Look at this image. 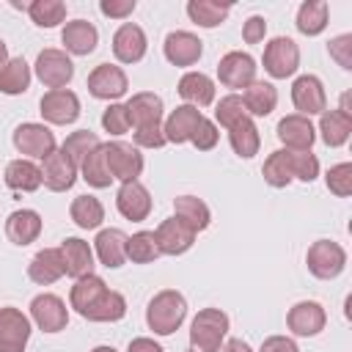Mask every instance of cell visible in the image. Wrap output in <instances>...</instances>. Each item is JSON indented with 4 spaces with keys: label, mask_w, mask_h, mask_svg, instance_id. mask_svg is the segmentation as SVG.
Masks as SVG:
<instances>
[{
    "label": "cell",
    "mask_w": 352,
    "mask_h": 352,
    "mask_svg": "<svg viewBox=\"0 0 352 352\" xmlns=\"http://www.w3.org/2000/svg\"><path fill=\"white\" fill-rule=\"evenodd\" d=\"M258 352H300V349H297V344H294L292 338H286V336H270V338H264V344H261Z\"/></svg>",
    "instance_id": "52"
},
{
    "label": "cell",
    "mask_w": 352,
    "mask_h": 352,
    "mask_svg": "<svg viewBox=\"0 0 352 352\" xmlns=\"http://www.w3.org/2000/svg\"><path fill=\"white\" fill-rule=\"evenodd\" d=\"M14 146L25 157L44 160L50 151H55V135L44 124H19L14 129Z\"/></svg>",
    "instance_id": "11"
},
{
    "label": "cell",
    "mask_w": 352,
    "mask_h": 352,
    "mask_svg": "<svg viewBox=\"0 0 352 352\" xmlns=\"http://www.w3.org/2000/svg\"><path fill=\"white\" fill-rule=\"evenodd\" d=\"M28 275H30V280L38 283V286H50V283H55L60 275H66V264H63L60 248H44V250H38V253L30 258V264H28Z\"/></svg>",
    "instance_id": "23"
},
{
    "label": "cell",
    "mask_w": 352,
    "mask_h": 352,
    "mask_svg": "<svg viewBox=\"0 0 352 352\" xmlns=\"http://www.w3.org/2000/svg\"><path fill=\"white\" fill-rule=\"evenodd\" d=\"M305 264L311 270L314 278L319 280H333L344 272L346 267V253L338 242L333 239H316L311 248H308V256H305Z\"/></svg>",
    "instance_id": "4"
},
{
    "label": "cell",
    "mask_w": 352,
    "mask_h": 352,
    "mask_svg": "<svg viewBox=\"0 0 352 352\" xmlns=\"http://www.w3.org/2000/svg\"><path fill=\"white\" fill-rule=\"evenodd\" d=\"M157 256H162V253H160L154 231H138V234L126 236V258H132L135 264H148Z\"/></svg>",
    "instance_id": "40"
},
{
    "label": "cell",
    "mask_w": 352,
    "mask_h": 352,
    "mask_svg": "<svg viewBox=\"0 0 352 352\" xmlns=\"http://www.w3.org/2000/svg\"><path fill=\"white\" fill-rule=\"evenodd\" d=\"M28 14L38 28H55L66 19V3H60V0H33Z\"/></svg>",
    "instance_id": "41"
},
{
    "label": "cell",
    "mask_w": 352,
    "mask_h": 352,
    "mask_svg": "<svg viewBox=\"0 0 352 352\" xmlns=\"http://www.w3.org/2000/svg\"><path fill=\"white\" fill-rule=\"evenodd\" d=\"M77 179V165L66 157L63 148H55L50 151L44 160H41V184L50 187L52 192H66L72 190Z\"/></svg>",
    "instance_id": "9"
},
{
    "label": "cell",
    "mask_w": 352,
    "mask_h": 352,
    "mask_svg": "<svg viewBox=\"0 0 352 352\" xmlns=\"http://www.w3.org/2000/svg\"><path fill=\"white\" fill-rule=\"evenodd\" d=\"M126 88H129L126 74L113 63H99L88 74V91L96 99H118L126 94Z\"/></svg>",
    "instance_id": "16"
},
{
    "label": "cell",
    "mask_w": 352,
    "mask_h": 352,
    "mask_svg": "<svg viewBox=\"0 0 352 352\" xmlns=\"http://www.w3.org/2000/svg\"><path fill=\"white\" fill-rule=\"evenodd\" d=\"M217 77L226 88H248L256 80V60L248 52H228L217 63Z\"/></svg>",
    "instance_id": "13"
},
{
    "label": "cell",
    "mask_w": 352,
    "mask_h": 352,
    "mask_svg": "<svg viewBox=\"0 0 352 352\" xmlns=\"http://www.w3.org/2000/svg\"><path fill=\"white\" fill-rule=\"evenodd\" d=\"M261 173H264V182H267L270 187H278V190L286 187V184L294 179V176H292V168H289V160H286V148L272 151V154L267 157Z\"/></svg>",
    "instance_id": "43"
},
{
    "label": "cell",
    "mask_w": 352,
    "mask_h": 352,
    "mask_svg": "<svg viewBox=\"0 0 352 352\" xmlns=\"http://www.w3.org/2000/svg\"><path fill=\"white\" fill-rule=\"evenodd\" d=\"M63 253V264H66V275L80 280L85 275H94V250L88 248V242H82L80 236H69L60 245Z\"/></svg>",
    "instance_id": "26"
},
{
    "label": "cell",
    "mask_w": 352,
    "mask_h": 352,
    "mask_svg": "<svg viewBox=\"0 0 352 352\" xmlns=\"http://www.w3.org/2000/svg\"><path fill=\"white\" fill-rule=\"evenodd\" d=\"M99 146V138L91 132V129H80V132H72L66 140H63V151H66V157L77 165V170H80V162L94 151Z\"/></svg>",
    "instance_id": "42"
},
{
    "label": "cell",
    "mask_w": 352,
    "mask_h": 352,
    "mask_svg": "<svg viewBox=\"0 0 352 352\" xmlns=\"http://www.w3.org/2000/svg\"><path fill=\"white\" fill-rule=\"evenodd\" d=\"M69 214H72V220L80 226V228H99V223L104 220V209H102V204H99V198H94V195H77L74 201H72V209H69Z\"/></svg>",
    "instance_id": "39"
},
{
    "label": "cell",
    "mask_w": 352,
    "mask_h": 352,
    "mask_svg": "<svg viewBox=\"0 0 352 352\" xmlns=\"http://www.w3.org/2000/svg\"><path fill=\"white\" fill-rule=\"evenodd\" d=\"M154 236H157L160 253H165V256H182V253H187V250L192 248V242H195V231H190V228H187L182 220H176V217L162 220L160 228L154 231Z\"/></svg>",
    "instance_id": "19"
},
{
    "label": "cell",
    "mask_w": 352,
    "mask_h": 352,
    "mask_svg": "<svg viewBox=\"0 0 352 352\" xmlns=\"http://www.w3.org/2000/svg\"><path fill=\"white\" fill-rule=\"evenodd\" d=\"M248 116V110H245V102H242V96H236V94H228V96H223L220 99V104H217V110H214V121L220 124V126H231V124H236L239 118H245Z\"/></svg>",
    "instance_id": "45"
},
{
    "label": "cell",
    "mask_w": 352,
    "mask_h": 352,
    "mask_svg": "<svg viewBox=\"0 0 352 352\" xmlns=\"http://www.w3.org/2000/svg\"><path fill=\"white\" fill-rule=\"evenodd\" d=\"M28 85H30V66L25 63V58H11L0 69V94L16 96V94H25Z\"/></svg>",
    "instance_id": "36"
},
{
    "label": "cell",
    "mask_w": 352,
    "mask_h": 352,
    "mask_svg": "<svg viewBox=\"0 0 352 352\" xmlns=\"http://www.w3.org/2000/svg\"><path fill=\"white\" fill-rule=\"evenodd\" d=\"M264 33H267L264 16H250V19L245 22V28H242V38H245L248 44H258V41L264 38Z\"/></svg>",
    "instance_id": "51"
},
{
    "label": "cell",
    "mask_w": 352,
    "mask_h": 352,
    "mask_svg": "<svg viewBox=\"0 0 352 352\" xmlns=\"http://www.w3.org/2000/svg\"><path fill=\"white\" fill-rule=\"evenodd\" d=\"M116 206H118V212L126 220L140 223L151 212V195H148V190L140 182H124L121 190H118V195H116Z\"/></svg>",
    "instance_id": "21"
},
{
    "label": "cell",
    "mask_w": 352,
    "mask_h": 352,
    "mask_svg": "<svg viewBox=\"0 0 352 352\" xmlns=\"http://www.w3.org/2000/svg\"><path fill=\"white\" fill-rule=\"evenodd\" d=\"M38 234H41V214L38 212H33V209H16V212L8 214V220H6V236L14 245L25 248V245L36 242Z\"/></svg>",
    "instance_id": "25"
},
{
    "label": "cell",
    "mask_w": 352,
    "mask_h": 352,
    "mask_svg": "<svg viewBox=\"0 0 352 352\" xmlns=\"http://www.w3.org/2000/svg\"><path fill=\"white\" fill-rule=\"evenodd\" d=\"M104 160H107L110 176L118 182H138V176L143 173V154L132 143H124V140L104 143Z\"/></svg>",
    "instance_id": "5"
},
{
    "label": "cell",
    "mask_w": 352,
    "mask_h": 352,
    "mask_svg": "<svg viewBox=\"0 0 352 352\" xmlns=\"http://www.w3.org/2000/svg\"><path fill=\"white\" fill-rule=\"evenodd\" d=\"M278 140L289 148V151H311L314 140H316V129L305 116H286L278 124Z\"/></svg>",
    "instance_id": "18"
},
{
    "label": "cell",
    "mask_w": 352,
    "mask_h": 352,
    "mask_svg": "<svg viewBox=\"0 0 352 352\" xmlns=\"http://www.w3.org/2000/svg\"><path fill=\"white\" fill-rule=\"evenodd\" d=\"M242 102H245V110L248 116H270L278 104V91L272 82H264V80H253L245 94H242Z\"/></svg>",
    "instance_id": "32"
},
{
    "label": "cell",
    "mask_w": 352,
    "mask_h": 352,
    "mask_svg": "<svg viewBox=\"0 0 352 352\" xmlns=\"http://www.w3.org/2000/svg\"><path fill=\"white\" fill-rule=\"evenodd\" d=\"M327 52H330V58L341 66V69H352V36L349 33H341V36H336L330 44H327Z\"/></svg>",
    "instance_id": "48"
},
{
    "label": "cell",
    "mask_w": 352,
    "mask_h": 352,
    "mask_svg": "<svg viewBox=\"0 0 352 352\" xmlns=\"http://www.w3.org/2000/svg\"><path fill=\"white\" fill-rule=\"evenodd\" d=\"M201 118H204L201 110L192 107V104L176 107V110L165 118V124H162L165 140H168V143H187V140H192V132H195V126L201 124Z\"/></svg>",
    "instance_id": "24"
},
{
    "label": "cell",
    "mask_w": 352,
    "mask_h": 352,
    "mask_svg": "<svg viewBox=\"0 0 352 352\" xmlns=\"http://www.w3.org/2000/svg\"><path fill=\"white\" fill-rule=\"evenodd\" d=\"M30 319L19 308H0V352H25Z\"/></svg>",
    "instance_id": "10"
},
{
    "label": "cell",
    "mask_w": 352,
    "mask_h": 352,
    "mask_svg": "<svg viewBox=\"0 0 352 352\" xmlns=\"http://www.w3.org/2000/svg\"><path fill=\"white\" fill-rule=\"evenodd\" d=\"M179 96L192 107H209L214 102V82L204 72H187L179 80Z\"/></svg>",
    "instance_id": "28"
},
{
    "label": "cell",
    "mask_w": 352,
    "mask_h": 352,
    "mask_svg": "<svg viewBox=\"0 0 352 352\" xmlns=\"http://www.w3.org/2000/svg\"><path fill=\"white\" fill-rule=\"evenodd\" d=\"M80 173H82V179L91 184V187H96V190H102V187H110V182H113V176H110V170H107V160H104V143H99L82 162H80Z\"/></svg>",
    "instance_id": "37"
},
{
    "label": "cell",
    "mask_w": 352,
    "mask_h": 352,
    "mask_svg": "<svg viewBox=\"0 0 352 352\" xmlns=\"http://www.w3.org/2000/svg\"><path fill=\"white\" fill-rule=\"evenodd\" d=\"M173 217L176 220H182L190 231H204V228H209V220H212V214H209V206L201 201V198H195V195H179L176 201H173Z\"/></svg>",
    "instance_id": "30"
},
{
    "label": "cell",
    "mask_w": 352,
    "mask_h": 352,
    "mask_svg": "<svg viewBox=\"0 0 352 352\" xmlns=\"http://www.w3.org/2000/svg\"><path fill=\"white\" fill-rule=\"evenodd\" d=\"M292 102L294 107L300 110V116H316V113H324L327 110V96H324V88H322V80L314 77V74H302L294 80L292 85Z\"/></svg>",
    "instance_id": "12"
},
{
    "label": "cell",
    "mask_w": 352,
    "mask_h": 352,
    "mask_svg": "<svg viewBox=\"0 0 352 352\" xmlns=\"http://www.w3.org/2000/svg\"><path fill=\"white\" fill-rule=\"evenodd\" d=\"M187 14L195 25L201 28H217L228 14H231V3H217V0H190L187 3Z\"/></svg>",
    "instance_id": "35"
},
{
    "label": "cell",
    "mask_w": 352,
    "mask_h": 352,
    "mask_svg": "<svg viewBox=\"0 0 352 352\" xmlns=\"http://www.w3.org/2000/svg\"><path fill=\"white\" fill-rule=\"evenodd\" d=\"M286 160L292 168V176L300 182H314L319 176V160L311 151H289L286 148Z\"/></svg>",
    "instance_id": "44"
},
{
    "label": "cell",
    "mask_w": 352,
    "mask_h": 352,
    "mask_svg": "<svg viewBox=\"0 0 352 352\" xmlns=\"http://www.w3.org/2000/svg\"><path fill=\"white\" fill-rule=\"evenodd\" d=\"M113 55L121 63H138L146 55V33L135 22H124L113 36Z\"/></svg>",
    "instance_id": "20"
},
{
    "label": "cell",
    "mask_w": 352,
    "mask_h": 352,
    "mask_svg": "<svg viewBox=\"0 0 352 352\" xmlns=\"http://www.w3.org/2000/svg\"><path fill=\"white\" fill-rule=\"evenodd\" d=\"M36 77L47 88L58 91L74 77V63L63 50H41L36 58Z\"/></svg>",
    "instance_id": "7"
},
{
    "label": "cell",
    "mask_w": 352,
    "mask_h": 352,
    "mask_svg": "<svg viewBox=\"0 0 352 352\" xmlns=\"http://www.w3.org/2000/svg\"><path fill=\"white\" fill-rule=\"evenodd\" d=\"M228 333V316L220 308H204L190 324V346L195 352H220Z\"/></svg>",
    "instance_id": "3"
},
{
    "label": "cell",
    "mask_w": 352,
    "mask_h": 352,
    "mask_svg": "<svg viewBox=\"0 0 352 352\" xmlns=\"http://www.w3.org/2000/svg\"><path fill=\"white\" fill-rule=\"evenodd\" d=\"M327 25V3L324 0H305L297 11V30L305 36H319Z\"/></svg>",
    "instance_id": "38"
},
{
    "label": "cell",
    "mask_w": 352,
    "mask_h": 352,
    "mask_svg": "<svg viewBox=\"0 0 352 352\" xmlns=\"http://www.w3.org/2000/svg\"><path fill=\"white\" fill-rule=\"evenodd\" d=\"M204 52V41L187 30H173L165 36V58L173 66H192Z\"/></svg>",
    "instance_id": "22"
},
{
    "label": "cell",
    "mask_w": 352,
    "mask_h": 352,
    "mask_svg": "<svg viewBox=\"0 0 352 352\" xmlns=\"http://www.w3.org/2000/svg\"><path fill=\"white\" fill-rule=\"evenodd\" d=\"M162 99L151 91H140L126 102V113H129V126L138 129H148V126H162Z\"/></svg>",
    "instance_id": "17"
},
{
    "label": "cell",
    "mask_w": 352,
    "mask_h": 352,
    "mask_svg": "<svg viewBox=\"0 0 352 352\" xmlns=\"http://www.w3.org/2000/svg\"><path fill=\"white\" fill-rule=\"evenodd\" d=\"M126 352H162V346H160L154 338L140 336V338H132V341H129V349H126Z\"/></svg>",
    "instance_id": "53"
},
{
    "label": "cell",
    "mask_w": 352,
    "mask_h": 352,
    "mask_svg": "<svg viewBox=\"0 0 352 352\" xmlns=\"http://www.w3.org/2000/svg\"><path fill=\"white\" fill-rule=\"evenodd\" d=\"M319 132L330 148H338L352 135V116L346 110H324L322 121H319Z\"/></svg>",
    "instance_id": "31"
},
{
    "label": "cell",
    "mask_w": 352,
    "mask_h": 352,
    "mask_svg": "<svg viewBox=\"0 0 352 352\" xmlns=\"http://www.w3.org/2000/svg\"><path fill=\"white\" fill-rule=\"evenodd\" d=\"M220 352H253V349H250L248 341H242V338H228V341L220 346Z\"/></svg>",
    "instance_id": "54"
},
{
    "label": "cell",
    "mask_w": 352,
    "mask_h": 352,
    "mask_svg": "<svg viewBox=\"0 0 352 352\" xmlns=\"http://www.w3.org/2000/svg\"><path fill=\"white\" fill-rule=\"evenodd\" d=\"M190 352H195V349H190Z\"/></svg>",
    "instance_id": "58"
},
{
    "label": "cell",
    "mask_w": 352,
    "mask_h": 352,
    "mask_svg": "<svg viewBox=\"0 0 352 352\" xmlns=\"http://www.w3.org/2000/svg\"><path fill=\"white\" fill-rule=\"evenodd\" d=\"M228 140H231L234 154H239L245 160H250L253 154H258V146H261L258 129H256V124H253L250 116H245V118H239L236 124L228 126Z\"/></svg>",
    "instance_id": "33"
},
{
    "label": "cell",
    "mask_w": 352,
    "mask_h": 352,
    "mask_svg": "<svg viewBox=\"0 0 352 352\" xmlns=\"http://www.w3.org/2000/svg\"><path fill=\"white\" fill-rule=\"evenodd\" d=\"M217 138H220L217 124H214V121L201 118V124L195 126V132H192V140H190V143H192L198 151H209V148H214V146H217Z\"/></svg>",
    "instance_id": "49"
},
{
    "label": "cell",
    "mask_w": 352,
    "mask_h": 352,
    "mask_svg": "<svg viewBox=\"0 0 352 352\" xmlns=\"http://www.w3.org/2000/svg\"><path fill=\"white\" fill-rule=\"evenodd\" d=\"M102 126H104L110 135H124V132L129 129L126 104H110V107L102 113Z\"/></svg>",
    "instance_id": "47"
},
{
    "label": "cell",
    "mask_w": 352,
    "mask_h": 352,
    "mask_svg": "<svg viewBox=\"0 0 352 352\" xmlns=\"http://www.w3.org/2000/svg\"><path fill=\"white\" fill-rule=\"evenodd\" d=\"M91 352H116L113 346H96V349H91Z\"/></svg>",
    "instance_id": "57"
},
{
    "label": "cell",
    "mask_w": 352,
    "mask_h": 352,
    "mask_svg": "<svg viewBox=\"0 0 352 352\" xmlns=\"http://www.w3.org/2000/svg\"><path fill=\"white\" fill-rule=\"evenodd\" d=\"M6 63H8V50H6V44L0 41V69H3Z\"/></svg>",
    "instance_id": "55"
},
{
    "label": "cell",
    "mask_w": 352,
    "mask_h": 352,
    "mask_svg": "<svg viewBox=\"0 0 352 352\" xmlns=\"http://www.w3.org/2000/svg\"><path fill=\"white\" fill-rule=\"evenodd\" d=\"M94 248H96V256L104 267L116 270L126 261V234L121 228H104L96 234L94 239Z\"/></svg>",
    "instance_id": "27"
},
{
    "label": "cell",
    "mask_w": 352,
    "mask_h": 352,
    "mask_svg": "<svg viewBox=\"0 0 352 352\" xmlns=\"http://www.w3.org/2000/svg\"><path fill=\"white\" fill-rule=\"evenodd\" d=\"M324 322H327V314H324V308H322L319 302H314V300H302V302L292 305L289 314H286L289 330H292L294 336H302V338L322 333V330H324Z\"/></svg>",
    "instance_id": "15"
},
{
    "label": "cell",
    "mask_w": 352,
    "mask_h": 352,
    "mask_svg": "<svg viewBox=\"0 0 352 352\" xmlns=\"http://www.w3.org/2000/svg\"><path fill=\"white\" fill-rule=\"evenodd\" d=\"M300 66V50L289 36H278L264 47V72L275 80H286Z\"/></svg>",
    "instance_id": "6"
},
{
    "label": "cell",
    "mask_w": 352,
    "mask_h": 352,
    "mask_svg": "<svg viewBox=\"0 0 352 352\" xmlns=\"http://www.w3.org/2000/svg\"><path fill=\"white\" fill-rule=\"evenodd\" d=\"M99 11L104 16H113V19H126L135 11V0H102Z\"/></svg>",
    "instance_id": "50"
},
{
    "label": "cell",
    "mask_w": 352,
    "mask_h": 352,
    "mask_svg": "<svg viewBox=\"0 0 352 352\" xmlns=\"http://www.w3.org/2000/svg\"><path fill=\"white\" fill-rule=\"evenodd\" d=\"M327 182V190L336 192L338 198H346L352 195V165L349 162H341V165H333L324 176Z\"/></svg>",
    "instance_id": "46"
},
{
    "label": "cell",
    "mask_w": 352,
    "mask_h": 352,
    "mask_svg": "<svg viewBox=\"0 0 352 352\" xmlns=\"http://www.w3.org/2000/svg\"><path fill=\"white\" fill-rule=\"evenodd\" d=\"M38 107H41L44 121L58 124V126H66V124L77 121V116H80V99H77V94L69 91V88L47 91V94L41 96Z\"/></svg>",
    "instance_id": "8"
},
{
    "label": "cell",
    "mask_w": 352,
    "mask_h": 352,
    "mask_svg": "<svg viewBox=\"0 0 352 352\" xmlns=\"http://www.w3.org/2000/svg\"><path fill=\"white\" fill-rule=\"evenodd\" d=\"M30 316H33V322H36L44 333H58V330H63L66 322H69L66 302H63L58 294H38V297H33V302H30Z\"/></svg>",
    "instance_id": "14"
},
{
    "label": "cell",
    "mask_w": 352,
    "mask_h": 352,
    "mask_svg": "<svg viewBox=\"0 0 352 352\" xmlns=\"http://www.w3.org/2000/svg\"><path fill=\"white\" fill-rule=\"evenodd\" d=\"M69 302L88 322H118L126 314L124 294L107 289V283L99 275H85V278L74 280Z\"/></svg>",
    "instance_id": "1"
},
{
    "label": "cell",
    "mask_w": 352,
    "mask_h": 352,
    "mask_svg": "<svg viewBox=\"0 0 352 352\" xmlns=\"http://www.w3.org/2000/svg\"><path fill=\"white\" fill-rule=\"evenodd\" d=\"M184 316H187V300L176 289H162L160 294L151 297L146 308V322L157 336H170L173 330H179Z\"/></svg>",
    "instance_id": "2"
},
{
    "label": "cell",
    "mask_w": 352,
    "mask_h": 352,
    "mask_svg": "<svg viewBox=\"0 0 352 352\" xmlns=\"http://www.w3.org/2000/svg\"><path fill=\"white\" fill-rule=\"evenodd\" d=\"M6 184L16 192H33L41 187V168L30 160H14L6 168Z\"/></svg>",
    "instance_id": "34"
},
{
    "label": "cell",
    "mask_w": 352,
    "mask_h": 352,
    "mask_svg": "<svg viewBox=\"0 0 352 352\" xmlns=\"http://www.w3.org/2000/svg\"><path fill=\"white\" fill-rule=\"evenodd\" d=\"M11 6H14V8H22V11L30 8V3H22V0H11Z\"/></svg>",
    "instance_id": "56"
},
{
    "label": "cell",
    "mask_w": 352,
    "mask_h": 352,
    "mask_svg": "<svg viewBox=\"0 0 352 352\" xmlns=\"http://www.w3.org/2000/svg\"><path fill=\"white\" fill-rule=\"evenodd\" d=\"M60 38H63L66 52H72V55H88V52L96 50L99 33H96V28H94L91 22H85V19H74V22H66Z\"/></svg>",
    "instance_id": "29"
}]
</instances>
